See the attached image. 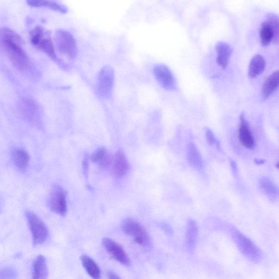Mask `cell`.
I'll use <instances>...</instances> for the list:
<instances>
[{"label":"cell","instance_id":"1","mask_svg":"<svg viewBox=\"0 0 279 279\" xmlns=\"http://www.w3.org/2000/svg\"><path fill=\"white\" fill-rule=\"evenodd\" d=\"M22 39L16 32L9 28H0V48L5 52L13 65L21 71L30 66L29 58L22 48Z\"/></svg>","mask_w":279,"mask_h":279},{"label":"cell","instance_id":"2","mask_svg":"<svg viewBox=\"0 0 279 279\" xmlns=\"http://www.w3.org/2000/svg\"><path fill=\"white\" fill-rule=\"evenodd\" d=\"M232 231L233 239L242 254L251 261L256 263L261 261L263 254L256 244L239 230L234 229Z\"/></svg>","mask_w":279,"mask_h":279},{"label":"cell","instance_id":"3","mask_svg":"<svg viewBox=\"0 0 279 279\" xmlns=\"http://www.w3.org/2000/svg\"><path fill=\"white\" fill-rule=\"evenodd\" d=\"M55 41L58 50L70 60L77 57L78 47L73 34L69 31L59 29L56 31Z\"/></svg>","mask_w":279,"mask_h":279},{"label":"cell","instance_id":"4","mask_svg":"<svg viewBox=\"0 0 279 279\" xmlns=\"http://www.w3.org/2000/svg\"><path fill=\"white\" fill-rule=\"evenodd\" d=\"M121 228L125 235L130 237L138 245L143 247L149 245L150 238L148 232L136 220L132 218L124 220Z\"/></svg>","mask_w":279,"mask_h":279},{"label":"cell","instance_id":"5","mask_svg":"<svg viewBox=\"0 0 279 279\" xmlns=\"http://www.w3.org/2000/svg\"><path fill=\"white\" fill-rule=\"evenodd\" d=\"M26 219L31 232L33 246L36 247L45 243L49 237V229L45 223L32 212L26 213Z\"/></svg>","mask_w":279,"mask_h":279},{"label":"cell","instance_id":"6","mask_svg":"<svg viewBox=\"0 0 279 279\" xmlns=\"http://www.w3.org/2000/svg\"><path fill=\"white\" fill-rule=\"evenodd\" d=\"M115 74L112 68L105 67L98 75L97 91L101 97L109 98L112 94L114 86Z\"/></svg>","mask_w":279,"mask_h":279},{"label":"cell","instance_id":"7","mask_svg":"<svg viewBox=\"0 0 279 279\" xmlns=\"http://www.w3.org/2000/svg\"><path fill=\"white\" fill-rule=\"evenodd\" d=\"M67 192L60 185H55L51 192L50 206L54 213L65 217L67 213Z\"/></svg>","mask_w":279,"mask_h":279},{"label":"cell","instance_id":"8","mask_svg":"<svg viewBox=\"0 0 279 279\" xmlns=\"http://www.w3.org/2000/svg\"><path fill=\"white\" fill-rule=\"evenodd\" d=\"M102 244L106 252L114 259L125 266H129V258L120 244L109 238H104Z\"/></svg>","mask_w":279,"mask_h":279},{"label":"cell","instance_id":"9","mask_svg":"<svg viewBox=\"0 0 279 279\" xmlns=\"http://www.w3.org/2000/svg\"><path fill=\"white\" fill-rule=\"evenodd\" d=\"M154 74L157 80L165 89L175 90L177 85L171 70L164 65H158L154 68Z\"/></svg>","mask_w":279,"mask_h":279},{"label":"cell","instance_id":"10","mask_svg":"<svg viewBox=\"0 0 279 279\" xmlns=\"http://www.w3.org/2000/svg\"><path fill=\"white\" fill-rule=\"evenodd\" d=\"M239 138L240 142L247 149L252 150L255 147V141L252 130L244 114L241 115L239 128Z\"/></svg>","mask_w":279,"mask_h":279},{"label":"cell","instance_id":"11","mask_svg":"<svg viewBox=\"0 0 279 279\" xmlns=\"http://www.w3.org/2000/svg\"><path fill=\"white\" fill-rule=\"evenodd\" d=\"M279 29L264 21L260 28L259 37L261 45L267 46L271 43H276L278 40Z\"/></svg>","mask_w":279,"mask_h":279},{"label":"cell","instance_id":"12","mask_svg":"<svg viewBox=\"0 0 279 279\" xmlns=\"http://www.w3.org/2000/svg\"><path fill=\"white\" fill-rule=\"evenodd\" d=\"M111 166L115 175L119 178L125 176L129 168L128 160L121 151H117L112 157Z\"/></svg>","mask_w":279,"mask_h":279},{"label":"cell","instance_id":"13","mask_svg":"<svg viewBox=\"0 0 279 279\" xmlns=\"http://www.w3.org/2000/svg\"><path fill=\"white\" fill-rule=\"evenodd\" d=\"M217 58L216 62L222 69H225L231 59L232 50L230 45L225 42H219L215 47Z\"/></svg>","mask_w":279,"mask_h":279},{"label":"cell","instance_id":"14","mask_svg":"<svg viewBox=\"0 0 279 279\" xmlns=\"http://www.w3.org/2000/svg\"><path fill=\"white\" fill-rule=\"evenodd\" d=\"M199 229L196 221L191 219L188 222L186 230V244L189 252L193 253L196 247Z\"/></svg>","mask_w":279,"mask_h":279},{"label":"cell","instance_id":"15","mask_svg":"<svg viewBox=\"0 0 279 279\" xmlns=\"http://www.w3.org/2000/svg\"><path fill=\"white\" fill-rule=\"evenodd\" d=\"M35 46L40 51L44 53L53 60L59 62L57 55L55 53L51 35L48 31L45 32L44 36L40 39L38 44ZM59 64H61L60 62Z\"/></svg>","mask_w":279,"mask_h":279},{"label":"cell","instance_id":"16","mask_svg":"<svg viewBox=\"0 0 279 279\" xmlns=\"http://www.w3.org/2000/svg\"><path fill=\"white\" fill-rule=\"evenodd\" d=\"M27 3L33 8H45L61 13L67 12L65 6L54 0H27Z\"/></svg>","mask_w":279,"mask_h":279},{"label":"cell","instance_id":"17","mask_svg":"<svg viewBox=\"0 0 279 279\" xmlns=\"http://www.w3.org/2000/svg\"><path fill=\"white\" fill-rule=\"evenodd\" d=\"M265 68H266V61L264 58L261 55H256L250 61L248 75L251 78H256L263 73Z\"/></svg>","mask_w":279,"mask_h":279},{"label":"cell","instance_id":"18","mask_svg":"<svg viewBox=\"0 0 279 279\" xmlns=\"http://www.w3.org/2000/svg\"><path fill=\"white\" fill-rule=\"evenodd\" d=\"M89 158L92 161L99 165L103 169H108L111 166L112 157L108 151L104 148L98 149L90 155Z\"/></svg>","mask_w":279,"mask_h":279},{"label":"cell","instance_id":"19","mask_svg":"<svg viewBox=\"0 0 279 279\" xmlns=\"http://www.w3.org/2000/svg\"><path fill=\"white\" fill-rule=\"evenodd\" d=\"M279 82V73L275 71L270 75L264 82L262 90V97L268 99L277 90Z\"/></svg>","mask_w":279,"mask_h":279},{"label":"cell","instance_id":"20","mask_svg":"<svg viewBox=\"0 0 279 279\" xmlns=\"http://www.w3.org/2000/svg\"><path fill=\"white\" fill-rule=\"evenodd\" d=\"M14 164L21 171H25L29 165L30 156L24 150L17 149L14 150L11 153Z\"/></svg>","mask_w":279,"mask_h":279},{"label":"cell","instance_id":"21","mask_svg":"<svg viewBox=\"0 0 279 279\" xmlns=\"http://www.w3.org/2000/svg\"><path fill=\"white\" fill-rule=\"evenodd\" d=\"M48 268L45 258L43 255H39L34 260L32 266V277L36 279L47 278Z\"/></svg>","mask_w":279,"mask_h":279},{"label":"cell","instance_id":"22","mask_svg":"<svg viewBox=\"0 0 279 279\" xmlns=\"http://www.w3.org/2000/svg\"><path fill=\"white\" fill-rule=\"evenodd\" d=\"M80 259L83 268L90 277L95 279L101 278V269L92 258L86 255H83L80 257Z\"/></svg>","mask_w":279,"mask_h":279},{"label":"cell","instance_id":"23","mask_svg":"<svg viewBox=\"0 0 279 279\" xmlns=\"http://www.w3.org/2000/svg\"><path fill=\"white\" fill-rule=\"evenodd\" d=\"M260 186L262 191L271 200L277 198V187L269 178L262 177L260 181Z\"/></svg>","mask_w":279,"mask_h":279},{"label":"cell","instance_id":"24","mask_svg":"<svg viewBox=\"0 0 279 279\" xmlns=\"http://www.w3.org/2000/svg\"><path fill=\"white\" fill-rule=\"evenodd\" d=\"M188 159L193 168L201 169L202 166V161L200 152L195 145L191 144L188 147Z\"/></svg>","mask_w":279,"mask_h":279},{"label":"cell","instance_id":"25","mask_svg":"<svg viewBox=\"0 0 279 279\" xmlns=\"http://www.w3.org/2000/svg\"><path fill=\"white\" fill-rule=\"evenodd\" d=\"M44 28L41 26H37L30 33V40L32 45L36 46L40 39L44 36L45 33Z\"/></svg>","mask_w":279,"mask_h":279},{"label":"cell","instance_id":"26","mask_svg":"<svg viewBox=\"0 0 279 279\" xmlns=\"http://www.w3.org/2000/svg\"><path fill=\"white\" fill-rule=\"evenodd\" d=\"M206 136L208 143L211 145H216L217 147H219V143L216 138L213 131L209 129H207L206 131Z\"/></svg>","mask_w":279,"mask_h":279},{"label":"cell","instance_id":"27","mask_svg":"<svg viewBox=\"0 0 279 279\" xmlns=\"http://www.w3.org/2000/svg\"><path fill=\"white\" fill-rule=\"evenodd\" d=\"M14 275H16V273L10 268L5 269L0 273L1 278H12L14 277Z\"/></svg>","mask_w":279,"mask_h":279},{"label":"cell","instance_id":"28","mask_svg":"<svg viewBox=\"0 0 279 279\" xmlns=\"http://www.w3.org/2000/svg\"><path fill=\"white\" fill-rule=\"evenodd\" d=\"M89 156L88 155L85 156L83 158V162H82V167L83 173H84L85 175L87 176L88 172V167H89Z\"/></svg>","mask_w":279,"mask_h":279},{"label":"cell","instance_id":"29","mask_svg":"<svg viewBox=\"0 0 279 279\" xmlns=\"http://www.w3.org/2000/svg\"><path fill=\"white\" fill-rule=\"evenodd\" d=\"M108 277L110 279H119L121 278L120 276H118L113 271H110L108 272Z\"/></svg>","mask_w":279,"mask_h":279},{"label":"cell","instance_id":"30","mask_svg":"<svg viewBox=\"0 0 279 279\" xmlns=\"http://www.w3.org/2000/svg\"><path fill=\"white\" fill-rule=\"evenodd\" d=\"M264 162V160H257V164H263V163Z\"/></svg>","mask_w":279,"mask_h":279}]
</instances>
